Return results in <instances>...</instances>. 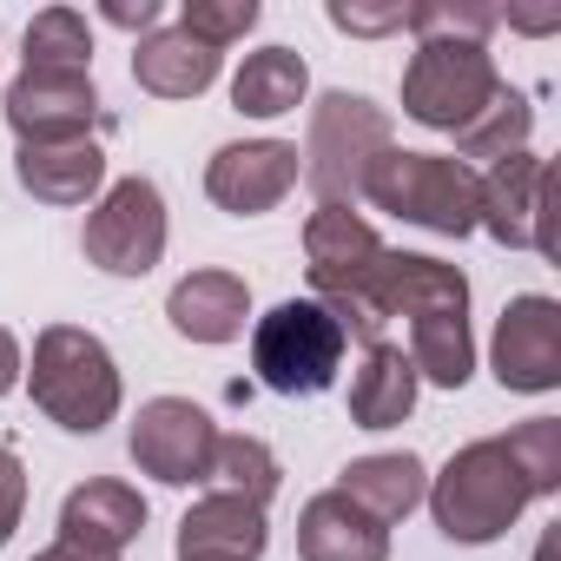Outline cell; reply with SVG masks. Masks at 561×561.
<instances>
[{"label":"cell","mask_w":561,"mask_h":561,"mask_svg":"<svg viewBox=\"0 0 561 561\" xmlns=\"http://www.w3.org/2000/svg\"><path fill=\"white\" fill-rule=\"evenodd\" d=\"M423 502H430V515H436V528L449 541L482 548V541L508 535V522L535 502V482H528V469H522L508 436H482V443L456 449L443 476H430Z\"/></svg>","instance_id":"1"},{"label":"cell","mask_w":561,"mask_h":561,"mask_svg":"<svg viewBox=\"0 0 561 561\" xmlns=\"http://www.w3.org/2000/svg\"><path fill=\"white\" fill-rule=\"evenodd\" d=\"M383 238L370 231V218H357L351 205H318L305 225V271L318 305L344 324V337L357 331L364 344H383V311H377V271H383Z\"/></svg>","instance_id":"2"},{"label":"cell","mask_w":561,"mask_h":561,"mask_svg":"<svg viewBox=\"0 0 561 561\" xmlns=\"http://www.w3.org/2000/svg\"><path fill=\"white\" fill-rule=\"evenodd\" d=\"M27 390H34V403H41L60 430H73V436H100V430L119 416V397H126L113 351H106L93 331H80V324H47V331L34 337Z\"/></svg>","instance_id":"3"},{"label":"cell","mask_w":561,"mask_h":561,"mask_svg":"<svg viewBox=\"0 0 561 561\" xmlns=\"http://www.w3.org/2000/svg\"><path fill=\"white\" fill-rule=\"evenodd\" d=\"M476 192L482 179L449 159V152H383L364 179V198L403 225H423L436 238H469L476 231Z\"/></svg>","instance_id":"4"},{"label":"cell","mask_w":561,"mask_h":561,"mask_svg":"<svg viewBox=\"0 0 561 561\" xmlns=\"http://www.w3.org/2000/svg\"><path fill=\"white\" fill-rule=\"evenodd\" d=\"M390 152V113L364 93H324L311 106V133L298 152V172L311 179L318 205H357L370 165Z\"/></svg>","instance_id":"5"},{"label":"cell","mask_w":561,"mask_h":561,"mask_svg":"<svg viewBox=\"0 0 561 561\" xmlns=\"http://www.w3.org/2000/svg\"><path fill=\"white\" fill-rule=\"evenodd\" d=\"M344 344H351L344 324L318 298H291V305H277L271 318H257V331H251V370L277 397H318V390L337 383Z\"/></svg>","instance_id":"6"},{"label":"cell","mask_w":561,"mask_h":561,"mask_svg":"<svg viewBox=\"0 0 561 561\" xmlns=\"http://www.w3.org/2000/svg\"><path fill=\"white\" fill-rule=\"evenodd\" d=\"M495 93L502 73L482 41H423L403 67V113L430 133H462Z\"/></svg>","instance_id":"7"},{"label":"cell","mask_w":561,"mask_h":561,"mask_svg":"<svg viewBox=\"0 0 561 561\" xmlns=\"http://www.w3.org/2000/svg\"><path fill=\"white\" fill-rule=\"evenodd\" d=\"M87 264H100L106 277H146L165 257V198L152 179H119L106 185V198L87 211Z\"/></svg>","instance_id":"8"},{"label":"cell","mask_w":561,"mask_h":561,"mask_svg":"<svg viewBox=\"0 0 561 561\" xmlns=\"http://www.w3.org/2000/svg\"><path fill=\"white\" fill-rule=\"evenodd\" d=\"M126 449H133L139 476L172 482V489H192V482H205V469H211L218 423H211L192 397H152V403L139 410Z\"/></svg>","instance_id":"9"},{"label":"cell","mask_w":561,"mask_h":561,"mask_svg":"<svg viewBox=\"0 0 561 561\" xmlns=\"http://www.w3.org/2000/svg\"><path fill=\"white\" fill-rule=\"evenodd\" d=\"M476 225L508 251H554L548 244V159L515 152V159L489 165V179L476 192Z\"/></svg>","instance_id":"10"},{"label":"cell","mask_w":561,"mask_h":561,"mask_svg":"<svg viewBox=\"0 0 561 561\" xmlns=\"http://www.w3.org/2000/svg\"><path fill=\"white\" fill-rule=\"evenodd\" d=\"M495 383L502 390H522V397H541L561 383V305L528 291V298H508L502 305V324H495Z\"/></svg>","instance_id":"11"},{"label":"cell","mask_w":561,"mask_h":561,"mask_svg":"<svg viewBox=\"0 0 561 561\" xmlns=\"http://www.w3.org/2000/svg\"><path fill=\"white\" fill-rule=\"evenodd\" d=\"M298 185V146L285 139H244V146H218L205 165V192L218 211L231 218H257L271 205H285Z\"/></svg>","instance_id":"12"},{"label":"cell","mask_w":561,"mask_h":561,"mask_svg":"<svg viewBox=\"0 0 561 561\" xmlns=\"http://www.w3.org/2000/svg\"><path fill=\"white\" fill-rule=\"evenodd\" d=\"M8 126L21 133V146L93 139V126H100L93 73H34V67H21V80L8 87Z\"/></svg>","instance_id":"13"},{"label":"cell","mask_w":561,"mask_h":561,"mask_svg":"<svg viewBox=\"0 0 561 561\" xmlns=\"http://www.w3.org/2000/svg\"><path fill=\"white\" fill-rule=\"evenodd\" d=\"M139 535H146V495H139L133 482L100 476V482H80V489L60 502V541H67V548H87V554L119 561Z\"/></svg>","instance_id":"14"},{"label":"cell","mask_w":561,"mask_h":561,"mask_svg":"<svg viewBox=\"0 0 561 561\" xmlns=\"http://www.w3.org/2000/svg\"><path fill=\"white\" fill-rule=\"evenodd\" d=\"M264 541H271L264 508L244 495H225V489L198 495L179 522V561H257Z\"/></svg>","instance_id":"15"},{"label":"cell","mask_w":561,"mask_h":561,"mask_svg":"<svg viewBox=\"0 0 561 561\" xmlns=\"http://www.w3.org/2000/svg\"><path fill=\"white\" fill-rule=\"evenodd\" d=\"M165 318L192 344H231V337H244L251 291H244L238 271H192V277H179V285H172Z\"/></svg>","instance_id":"16"},{"label":"cell","mask_w":561,"mask_h":561,"mask_svg":"<svg viewBox=\"0 0 561 561\" xmlns=\"http://www.w3.org/2000/svg\"><path fill=\"white\" fill-rule=\"evenodd\" d=\"M298 554L305 561H390V528L370 522L351 495L324 489L298 515Z\"/></svg>","instance_id":"17"},{"label":"cell","mask_w":561,"mask_h":561,"mask_svg":"<svg viewBox=\"0 0 561 561\" xmlns=\"http://www.w3.org/2000/svg\"><path fill=\"white\" fill-rule=\"evenodd\" d=\"M377 311H383V324L416 318V311H469V277L443 257H423V251H383Z\"/></svg>","instance_id":"18"},{"label":"cell","mask_w":561,"mask_h":561,"mask_svg":"<svg viewBox=\"0 0 561 561\" xmlns=\"http://www.w3.org/2000/svg\"><path fill=\"white\" fill-rule=\"evenodd\" d=\"M14 172L41 205H87L106 185V152L100 139H47V146H21Z\"/></svg>","instance_id":"19"},{"label":"cell","mask_w":561,"mask_h":561,"mask_svg":"<svg viewBox=\"0 0 561 561\" xmlns=\"http://www.w3.org/2000/svg\"><path fill=\"white\" fill-rule=\"evenodd\" d=\"M218 60L205 41H192L185 27H165V34H146L139 54H133V80L152 93V100H198L211 80H218Z\"/></svg>","instance_id":"20"},{"label":"cell","mask_w":561,"mask_h":561,"mask_svg":"<svg viewBox=\"0 0 561 561\" xmlns=\"http://www.w3.org/2000/svg\"><path fill=\"white\" fill-rule=\"evenodd\" d=\"M337 495H351L370 522H403L423 495H430V469L410 456V449H390V456H357L344 476H337Z\"/></svg>","instance_id":"21"},{"label":"cell","mask_w":561,"mask_h":561,"mask_svg":"<svg viewBox=\"0 0 561 561\" xmlns=\"http://www.w3.org/2000/svg\"><path fill=\"white\" fill-rule=\"evenodd\" d=\"M416 364L397 344H364V364L351 377V423L357 430H397L416 410Z\"/></svg>","instance_id":"22"},{"label":"cell","mask_w":561,"mask_h":561,"mask_svg":"<svg viewBox=\"0 0 561 561\" xmlns=\"http://www.w3.org/2000/svg\"><path fill=\"white\" fill-rule=\"evenodd\" d=\"M311 93V67L305 54L291 47H264V54H244L238 80H231V106L251 113V119H277V113H298Z\"/></svg>","instance_id":"23"},{"label":"cell","mask_w":561,"mask_h":561,"mask_svg":"<svg viewBox=\"0 0 561 561\" xmlns=\"http://www.w3.org/2000/svg\"><path fill=\"white\" fill-rule=\"evenodd\" d=\"M416 377H430L436 390H462L476 370V337H469V311H416L410 318V351Z\"/></svg>","instance_id":"24"},{"label":"cell","mask_w":561,"mask_h":561,"mask_svg":"<svg viewBox=\"0 0 561 561\" xmlns=\"http://www.w3.org/2000/svg\"><path fill=\"white\" fill-rule=\"evenodd\" d=\"M528 133H535V106L515 93V87H502L462 133H456V152H462V165L469 159H489V165H502V159H515V152H528Z\"/></svg>","instance_id":"25"},{"label":"cell","mask_w":561,"mask_h":561,"mask_svg":"<svg viewBox=\"0 0 561 561\" xmlns=\"http://www.w3.org/2000/svg\"><path fill=\"white\" fill-rule=\"evenodd\" d=\"M277 456L257 443V436H218V449H211V469H205V482L211 489H225V495H244V502H271L277 495Z\"/></svg>","instance_id":"26"},{"label":"cell","mask_w":561,"mask_h":561,"mask_svg":"<svg viewBox=\"0 0 561 561\" xmlns=\"http://www.w3.org/2000/svg\"><path fill=\"white\" fill-rule=\"evenodd\" d=\"M27 67H34V73H87V67H93L87 14H73V8L34 14V27H27Z\"/></svg>","instance_id":"27"},{"label":"cell","mask_w":561,"mask_h":561,"mask_svg":"<svg viewBox=\"0 0 561 561\" xmlns=\"http://www.w3.org/2000/svg\"><path fill=\"white\" fill-rule=\"evenodd\" d=\"M179 27H185L192 41H205L211 54H225L231 41H244V34L257 27V0H185Z\"/></svg>","instance_id":"28"},{"label":"cell","mask_w":561,"mask_h":561,"mask_svg":"<svg viewBox=\"0 0 561 561\" xmlns=\"http://www.w3.org/2000/svg\"><path fill=\"white\" fill-rule=\"evenodd\" d=\"M508 443H515V456H522L535 495H554V489H561V423H554V416H535V423L508 430Z\"/></svg>","instance_id":"29"},{"label":"cell","mask_w":561,"mask_h":561,"mask_svg":"<svg viewBox=\"0 0 561 561\" xmlns=\"http://www.w3.org/2000/svg\"><path fill=\"white\" fill-rule=\"evenodd\" d=\"M331 27H344V34H403L410 8H357V0H331Z\"/></svg>","instance_id":"30"},{"label":"cell","mask_w":561,"mask_h":561,"mask_svg":"<svg viewBox=\"0 0 561 561\" xmlns=\"http://www.w3.org/2000/svg\"><path fill=\"white\" fill-rule=\"evenodd\" d=\"M21 508H27V469H21V456H14L8 443H0V548L14 541Z\"/></svg>","instance_id":"31"},{"label":"cell","mask_w":561,"mask_h":561,"mask_svg":"<svg viewBox=\"0 0 561 561\" xmlns=\"http://www.w3.org/2000/svg\"><path fill=\"white\" fill-rule=\"evenodd\" d=\"M113 27H126V34H146V27H159V0H106V8H100Z\"/></svg>","instance_id":"32"},{"label":"cell","mask_w":561,"mask_h":561,"mask_svg":"<svg viewBox=\"0 0 561 561\" xmlns=\"http://www.w3.org/2000/svg\"><path fill=\"white\" fill-rule=\"evenodd\" d=\"M21 370H27V364H21V337H14L8 324H0V397H8V390L21 383Z\"/></svg>","instance_id":"33"},{"label":"cell","mask_w":561,"mask_h":561,"mask_svg":"<svg viewBox=\"0 0 561 561\" xmlns=\"http://www.w3.org/2000/svg\"><path fill=\"white\" fill-rule=\"evenodd\" d=\"M34 561H106V554H87V548H67V541H54V548H41Z\"/></svg>","instance_id":"34"},{"label":"cell","mask_w":561,"mask_h":561,"mask_svg":"<svg viewBox=\"0 0 561 561\" xmlns=\"http://www.w3.org/2000/svg\"><path fill=\"white\" fill-rule=\"evenodd\" d=\"M535 561H554V535H541V548H535Z\"/></svg>","instance_id":"35"}]
</instances>
